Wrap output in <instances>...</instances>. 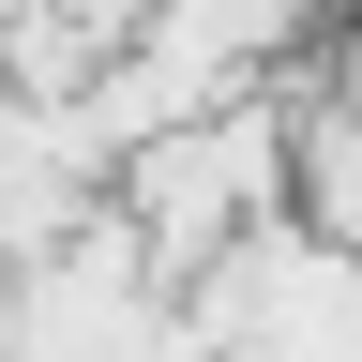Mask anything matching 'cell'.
<instances>
[{"mask_svg": "<svg viewBox=\"0 0 362 362\" xmlns=\"http://www.w3.org/2000/svg\"><path fill=\"white\" fill-rule=\"evenodd\" d=\"M121 211L151 226L166 287H197L211 257H242L257 226H287V76L242 90V106H211V121H181L166 151H136L121 166Z\"/></svg>", "mask_w": 362, "mask_h": 362, "instance_id": "cell-1", "label": "cell"}, {"mask_svg": "<svg viewBox=\"0 0 362 362\" xmlns=\"http://www.w3.org/2000/svg\"><path fill=\"white\" fill-rule=\"evenodd\" d=\"M287 226L362 257V106H332L302 61H287Z\"/></svg>", "mask_w": 362, "mask_h": 362, "instance_id": "cell-2", "label": "cell"}]
</instances>
